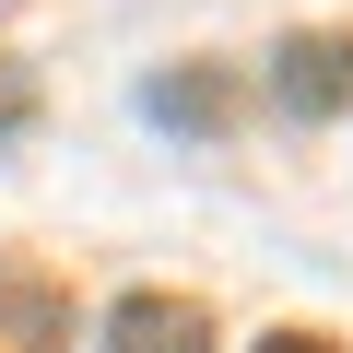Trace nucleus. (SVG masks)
<instances>
[{
    "label": "nucleus",
    "mask_w": 353,
    "mask_h": 353,
    "mask_svg": "<svg viewBox=\"0 0 353 353\" xmlns=\"http://www.w3.org/2000/svg\"><path fill=\"white\" fill-rule=\"evenodd\" d=\"M271 353H330V341H306V330H283V341H271Z\"/></svg>",
    "instance_id": "nucleus-4"
},
{
    "label": "nucleus",
    "mask_w": 353,
    "mask_h": 353,
    "mask_svg": "<svg viewBox=\"0 0 353 353\" xmlns=\"http://www.w3.org/2000/svg\"><path fill=\"white\" fill-rule=\"evenodd\" d=\"M224 106H236L224 71H176V83H153V118H176V130H224Z\"/></svg>",
    "instance_id": "nucleus-3"
},
{
    "label": "nucleus",
    "mask_w": 353,
    "mask_h": 353,
    "mask_svg": "<svg viewBox=\"0 0 353 353\" xmlns=\"http://www.w3.org/2000/svg\"><path fill=\"white\" fill-rule=\"evenodd\" d=\"M106 353H201V306L189 294H130L106 318Z\"/></svg>",
    "instance_id": "nucleus-2"
},
{
    "label": "nucleus",
    "mask_w": 353,
    "mask_h": 353,
    "mask_svg": "<svg viewBox=\"0 0 353 353\" xmlns=\"http://www.w3.org/2000/svg\"><path fill=\"white\" fill-rule=\"evenodd\" d=\"M271 94H283L294 118H330V106L353 94V36H294V48L271 59Z\"/></svg>",
    "instance_id": "nucleus-1"
}]
</instances>
